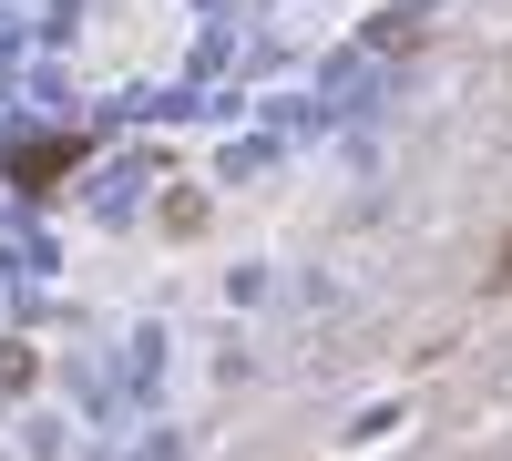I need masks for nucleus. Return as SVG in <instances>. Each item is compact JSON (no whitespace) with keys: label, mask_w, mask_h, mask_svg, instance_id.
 <instances>
[{"label":"nucleus","mask_w":512,"mask_h":461,"mask_svg":"<svg viewBox=\"0 0 512 461\" xmlns=\"http://www.w3.org/2000/svg\"><path fill=\"white\" fill-rule=\"evenodd\" d=\"M492 287H512V236H502V246H492Z\"/></svg>","instance_id":"obj_2"},{"label":"nucleus","mask_w":512,"mask_h":461,"mask_svg":"<svg viewBox=\"0 0 512 461\" xmlns=\"http://www.w3.org/2000/svg\"><path fill=\"white\" fill-rule=\"evenodd\" d=\"M72 164H82L72 134H21V144H11V185H21V195H52Z\"/></svg>","instance_id":"obj_1"}]
</instances>
